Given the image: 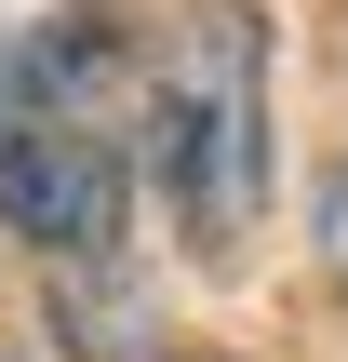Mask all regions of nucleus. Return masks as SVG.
<instances>
[{
  "mask_svg": "<svg viewBox=\"0 0 348 362\" xmlns=\"http://www.w3.org/2000/svg\"><path fill=\"white\" fill-rule=\"evenodd\" d=\"M148 161H161L201 255H228L255 228V188H268V27L241 0L174 27V54L148 81Z\"/></svg>",
  "mask_w": 348,
  "mask_h": 362,
  "instance_id": "f257e3e1",
  "label": "nucleus"
},
{
  "mask_svg": "<svg viewBox=\"0 0 348 362\" xmlns=\"http://www.w3.org/2000/svg\"><path fill=\"white\" fill-rule=\"evenodd\" d=\"M322 269H335V282H348V161H335V175H322Z\"/></svg>",
  "mask_w": 348,
  "mask_h": 362,
  "instance_id": "7ed1b4c3",
  "label": "nucleus"
},
{
  "mask_svg": "<svg viewBox=\"0 0 348 362\" xmlns=\"http://www.w3.org/2000/svg\"><path fill=\"white\" fill-rule=\"evenodd\" d=\"M0 228L40 255H107L121 228V148L94 121H13L0 134Z\"/></svg>",
  "mask_w": 348,
  "mask_h": 362,
  "instance_id": "f03ea898",
  "label": "nucleus"
}]
</instances>
